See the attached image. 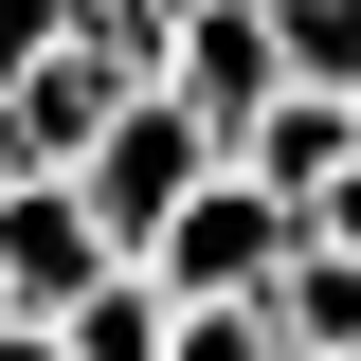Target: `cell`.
<instances>
[{
    "label": "cell",
    "mask_w": 361,
    "mask_h": 361,
    "mask_svg": "<svg viewBox=\"0 0 361 361\" xmlns=\"http://www.w3.org/2000/svg\"><path fill=\"white\" fill-rule=\"evenodd\" d=\"M199 180H217V145L180 127L163 90H127V109H109V145H90V163H73V217L109 235V271H145V235H163L180 199H199Z\"/></svg>",
    "instance_id": "1"
},
{
    "label": "cell",
    "mask_w": 361,
    "mask_h": 361,
    "mask_svg": "<svg viewBox=\"0 0 361 361\" xmlns=\"http://www.w3.org/2000/svg\"><path fill=\"white\" fill-rule=\"evenodd\" d=\"M271 271H289V217H271L235 163L199 180L163 235H145V289H163V307H271Z\"/></svg>",
    "instance_id": "2"
},
{
    "label": "cell",
    "mask_w": 361,
    "mask_h": 361,
    "mask_svg": "<svg viewBox=\"0 0 361 361\" xmlns=\"http://www.w3.org/2000/svg\"><path fill=\"white\" fill-rule=\"evenodd\" d=\"M163 109L217 145V163L253 145V109H271V18H253V0H180V37H163Z\"/></svg>",
    "instance_id": "3"
},
{
    "label": "cell",
    "mask_w": 361,
    "mask_h": 361,
    "mask_svg": "<svg viewBox=\"0 0 361 361\" xmlns=\"http://www.w3.org/2000/svg\"><path fill=\"white\" fill-rule=\"evenodd\" d=\"M109 289V235L73 217V180H18L0 199V325H73Z\"/></svg>",
    "instance_id": "4"
},
{
    "label": "cell",
    "mask_w": 361,
    "mask_h": 361,
    "mask_svg": "<svg viewBox=\"0 0 361 361\" xmlns=\"http://www.w3.org/2000/svg\"><path fill=\"white\" fill-rule=\"evenodd\" d=\"M109 109H127V73H90V54H37V73L0 90V163H18V180H73L90 145H109Z\"/></svg>",
    "instance_id": "5"
},
{
    "label": "cell",
    "mask_w": 361,
    "mask_h": 361,
    "mask_svg": "<svg viewBox=\"0 0 361 361\" xmlns=\"http://www.w3.org/2000/svg\"><path fill=\"white\" fill-rule=\"evenodd\" d=\"M271 343H289V361H361V253H289V271H271Z\"/></svg>",
    "instance_id": "6"
},
{
    "label": "cell",
    "mask_w": 361,
    "mask_h": 361,
    "mask_svg": "<svg viewBox=\"0 0 361 361\" xmlns=\"http://www.w3.org/2000/svg\"><path fill=\"white\" fill-rule=\"evenodd\" d=\"M37 343H54V361H163V343H180V307L145 289V271H109L73 325H37Z\"/></svg>",
    "instance_id": "7"
},
{
    "label": "cell",
    "mask_w": 361,
    "mask_h": 361,
    "mask_svg": "<svg viewBox=\"0 0 361 361\" xmlns=\"http://www.w3.org/2000/svg\"><path fill=\"white\" fill-rule=\"evenodd\" d=\"M163 361H289V343H271L253 307H180V343H163Z\"/></svg>",
    "instance_id": "8"
},
{
    "label": "cell",
    "mask_w": 361,
    "mask_h": 361,
    "mask_svg": "<svg viewBox=\"0 0 361 361\" xmlns=\"http://www.w3.org/2000/svg\"><path fill=\"white\" fill-rule=\"evenodd\" d=\"M37 54H73V0H0V90L37 73Z\"/></svg>",
    "instance_id": "9"
},
{
    "label": "cell",
    "mask_w": 361,
    "mask_h": 361,
    "mask_svg": "<svg viewBox=\"0 0 361 361\" xmlns=\"http://www.w3.org/2000/svg\"><path fill=\"white\" fill-rule=\"evenodd\" d=\"M0 361H54V343H37V325H0Z\"/></svg>",
    "instance_id": "10"
},
{
    "label": "cell",
    "mask_w": 361,
    "mask_h": 361,
    "mask_svg": "<svg viewBox=\"0 0 361 361\" xmlns=\"http://www.w3.org/2000/svg\"><path fill=\"white\" fill-rule=\"evenodd\" d=\"M0 199H18V163H0Z\"/></svg>",
    "instance_id": "11"
}]
</instances>
